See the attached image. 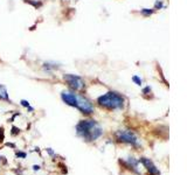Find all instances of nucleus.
<instances>
[{
	"label": "nucleus",
	"instance_id": "nucleus-1",
	"mask_svg": "<svg viewBox=\"0 0 187 175\" xmlns=\"http://www.w3.org/2000/svg\"><path fill=\"white\" fill-rule=\"evenodd\" d=\"M76 133L85 141H94L102 136L103 130L95 120H81L76 125Z\"/></svg>",
	"mask_w": 187,
	"mask_h": 175
},
{
	"label": "nucleus",
	"instance_id": "nucleus-2",
	"mask_svg": "<svg viewBox=\"0 0 187 175\" xmlns=\"http://www.w3.org/2000/svg\"><path fill=\"white\" fill-rule=\"evenodd\" d=\"M98 104L109 110L122 109L124 106V98L115 91H109L105 95H102L97 99Z\"/></svg>",
	"mask_w": 187,
	"mask_h": 175
},
{
	"label": "nucleus",
	"instance_id": "nucleus-3",
	"mask_svg": "<svg viewBox=\"0 0 187 175\" xmlns=\"http://www.w3.org/2000/svg\"><path fill=\"white\" fill-rule=\"evenodd\" d=\"M63 79L68 82V85L72 88L73 90L78 91L82 90L84 88V81L82 79V77L77 76V75H72V74H67L63 76Z\"/></svg>",
	"mask_w": 187,
	"mask_h": 175
},
{
	"label": "nucleus",
	"instance_id": "nucleus-4",
	"mask_svg": "<svg viewBox=\"0 0 187 175\" xmlns=\"http://www.w3.org/2000/svg\"><path fill=\"white\" fill-rule=\"evenodd\" d=\"M116 137L118 139V141L127 142V144H131V145H137V137L132 131H129V130L117 131L116 132Z\"/></svg>",
	"mask_w": 187,
	"mask_h": 175
},
{
	"label": "nucleus",
	"instance_id": "nucleus-5",
	"mask_svg": "<svg viewBox=\"0 0 187 175\" xmlns=\"http://www.w3.org/2000/svg\"><path fill=\"white\" fill-rule=\"evenodd\" d=\"M76 108L80 110L82 113H85V115H90L94 111L93 104L90 103V100L84 98L83 96H80V95H77Z\"/></svg>",
	"mask_w": 187,
	"mask_h": 175
},
{
	"label": "nucleus",
	"instance_id": "nucleus-6",
	"mask_svg": "<svg viewBox=\"0 0 187 175\" xmlns=\"http://www.w3.org/2000/svg\"><path fill=\"white\" fill-rule=\"evenodd\" d=\"M61 98L62 100L69 106H74L76 108V102H77V95L73 91H62L61 93Z\"/></svg>",
	"mask_w": 187,
	"mask_h": 175
},
{
	"label": "nucleus",
	"instance_id": "nucleus-7",
	"mask_svg": "<svg viewBox=\"0 0 187 175\" xmlns=\"http://www.w3.org/2000/svg\"><path fill=\"white\" fill-rule=\"evenodd\" d=\"M140 162L145 166V168L146 169L149 170L150 173L152 175H160V173H159V170H158V168L154 166V164L150 160V159H148V158H142L140 159Z\"/></svg>",
	"mask_w": 187,
	"mask_h": 175
},
{
	"label": "nucleus",
	"instance_id": "nucleus-8",
	"mask_svg": "<svg viewBox=\"0 0 187 175\" xmlns=\"http://www.w3.org/2000/svg\"><path fill=\"white\" fill-rule=\"evenodd\" d=\"M0 99H4V100H10L8 97V93H7V89L5 85L0 84Z\"/></svg>",
	"mask_w": 187,
	"mask_h": 175
},
{
	"label": "nucleus",
	"instance_id": "nucleus-9",
	"mask_svg": "<svg viewBox=\"0 0 187 175\" xmlns=\"http://www.w3.org/2000/svg\"><path fill=\"white\" fill-rule=\"evenodd\" d=\"M127 166H129L130 168H132V169H136L138 166V161L133 158H129L127 159Z\"/></svg>",
	"mask_w": 187,
	"mask_h": 175
},
{
	"label": "nucleus",
	"instance_id": "nucleus-10",
	"mask_svg": "<svg viewBox=\"0 0 187 175\" xmlns=\"http://www.w3.org/2000/svg\"><path fill=\"white\" fill-rule=\"evenodd\" d=\"M153 10H149V8H143V10H140V13L145 15V17H150L151 14H153Z\"/></svg>",
	"mask_w": 187,
	"mask_h": 175
},
{
	"label": "nucleus",
	"instance_id": "nucleus-11",
	"mask_svg": "<svg viewBox=\"0 0 187 175\" xmlns=\"http://www.w3.org/2000/svg\"><path fill=\"white\" fill-rule=\"evenodd\" d=\"M26 2L28 4H31V5H33L35 8H39V7H41L42 6V2H40V1H33V0H26Z\"/></svg>",
	"mask_w": 187,
	"mask_h": 175
},
{
	"label": "nucleus",
	"instance_id": "nucleus-12",
	"mask_svg": "<svg viewBox=\"0 0 187 175\" xmlns=\"http://www.w3.org/2000/svg\"><path fill=\"white\" fill-rule=\"evenodd\" d=\"M132 81L136 83L137 85H139V87H140V85H142V83H143V82H142V79H140V78H139L138 76H133V77H132Z\"/></svg>",
	"mask_w": 187,
	"mask_h": 175
},
{
	"label": "nucleus",
	"instance_id": "nucleus-13",
	"mask_svg": "<svg viewBox=\"0 0 187 175\" xmlns=\"http://www.w3.org/2000/svg\"><path fill=\"white\" fill-rule=\"evenodd\" d=\"M163 2H161V1H160V0H157V1H156V4H154V8H157V10H158V8H161V7H163Z\"/></svg>",
	"mask_w": 187,
	"mask_h": 175
},
{
	"label": "nucleus",
	"instance_id": "nucleus-14",
	"mask_svg": "<svg viewBox=\"0 0 187 175\" xmlns=\"http://www.w3.org/2000/svg\"><path fill=\"white\" fill-rule=\"evenodd\" d=\"M19 132H20V130H19L18 127H15V126L12 127V134H13V136H17Z\"/></svg>",
	"mask_w": 187,
	"mask_h": 175
},
{
	"label": "nucleus",
	"instance_id": "nucleus-15",
	"mask_svg": "<svg viewBox=\"0 0 187 175\" xmlns=\"http://www.w3.org/2000/svg\"><path fill=\"white\" fill-rule=\"evenodd\" d=\"M20 104H21L22 106H25V108H28V106H29V102H28V100H25V99H22L21 102H20Z\"/></svg>",
	"mask_w": 187,
	"mask_h": 175
},
{
	"label": "nucleus",
	"instance_id": "nucleus-16",
	"mask_svg": "<svg viewBox=\"0 0 187 175\" xmlns=\"http://www.w3.org/2000/svg\"><path fill=\"white\" fill-rule=\"evenodd\" d=\"M4 140V128H0V142Z\"/></svg>",
	"mask_w": 187,
	"mask_h": 175
},
{
	"label": "nucleus",
	"instance_id": "nucleus-17",
	"mask_svg": "<svg viewBox=\"0 0 187 175\" xmlns=\"http://www.w3.org/2000/svg\"><path fill=\"white\" fill-rule=\"evenodd\" d=\"M15 155L19 157V158H26V153H21V152H17Z\"/></svg>",
	"mask_w": 187,
	"mask_h": 175
},
{
	"label": "nucleus",
	"instance_id": "nucleus-18",
	"mask_svg": "<svg viewBox=\"0 0 187 175\" xmlns=\"http://www.w3.org/2000/svg\"><path fill=\"white\" fill-rule=\"evenodd\" d=\"M149 91H151V88H150V87H146V88H145V89L143 90V93H145V95H146V93L149 92Z\"/></svg>",
	"mask_w": 187,
	"mask_h": 175
},
{
	"label": "nucleus",
	"instance_id": "nucleus-19",
	"mask_svg": "<svg viewBox=\"0 0 187 175\" xmlns=\"http://www.w3.org/2000/svg\"><path fill=\"white\" fill-rule=\"evenodd\" d=\"M33 169L34 170H39V169H40V166H36V165H35V166H33Z\"/></svg>",
	"mask_w": 187,
	"mask_h": 175
},
{
	"label": "nucleus",
	"instance_id": "nucleus-20",
	"mask_svg": "<svg viewBox=\"0 0 187 175\" xmlns=\"http://www.w3.org/2000/svg\"><path fill=\"white\" fill-rule=\"evenodd\" d=\"M47 151H48V153H49L50 155H53V154H54V153H53V151H52V149H50V148H48V149H47Z\"/></svg>",
	"mask_w": 187,
	"mask_h": 175
}]
</instances>
